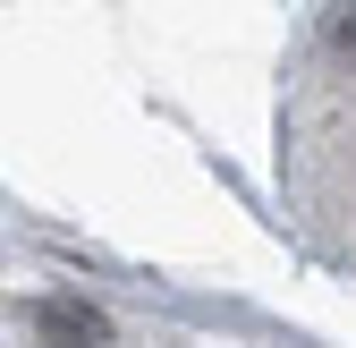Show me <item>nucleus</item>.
<instances>
[{
	"mask_svg": "<svg viewBox=\"0 0 356 348\" xmlns=\"http://www.w3.org/2000/svg\"><path fill=\"white\" fill-rule=\"evenodd\" d=\"M34 340H42V348H102V340H111V323L85 306V297L51 289V297L34 306Z\"/></svg>",
	"mask_w": 356,
	"mask_h": 348,
	"instance_id": "obj_1",
	"label": "nucleus"
},
{
	"mask_svg": "<svg viewBox=\"0 0 356 348\" xmlns=\"http://www.w3.org/2000/svg\"><path fill=\"white\" fill-rule=\"evenodd\" d=\"M331 52L356 68V0H339V17H331Z\"/></svg>",
	"mask_w": 356,
	"mask_h": 348,
	"instance_id": "obj_2",
	"label": "nucleus"
}]
</instances>
